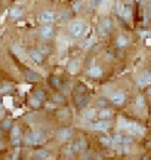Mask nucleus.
<instances>
[{"label": "nucleus", "mask_w": 151, "mask_h": 160, "mask_svg": "<svg viewBox=\"0 0 151 160\" xmlns=\"http://www.w3.org/2000/svg\"><path fill=\"white\" fill-rule=\"evenodd\" d=\"M122 128L126 132L132 133V135H142L144 133V128L135 122H130V120H122Z\"/></svg>", "instance_id": "1"}, {"label": "nucleus", "mask_w": 151, "mask_h": 160, "mask_svg": "<svg viewBox=\"0 0 151 160\" xmlns=\"http://www.w3.org/2000/svg\"><path fill=\"white\" fill-rule=\"evenodd\" d=\"M43 141H45V133L41 131L31 132V133H28L25 137V142L28 144V145H37V144L43 142Z\"/></svg>", "instance_id": "2"}, {"label": "nucleus", "mask_w": 151, "mask_h": 160, "mask_svg": "<svg viewBox=\"0 0 151 160\" xmlns=\"http://www.w3.org/2000/svg\"><path fill=\"white\" fill-rule=\"evenodd\" d=\"M110 101L114 105H117V107H122L123 104H124V101H126V93L123 91H114L111 93Z\"/></svg>", "instance_id": "3"}, {"label": "nucleus", "mask_w": 151, "mask_h": 160, "mask_svg": "<svg viewBox=\"0 0 151 160\" xmlns=\"http://www.w3.org/2000/svg\"><path fill=\"white\" fill-rule=\"evenodd\" d=\"M85 24L80 22V21H74V22H71L70 25V33L71 36H74V37H80L83 33H85Z\"/></svg>", "instance_id": "4"}, {"label": "nucleus", "mask_w": 151, "mask_h": 160, "mask_svg": "<svg viewBox=\"0 0 151 160\" xmlns=\"http://www.w3.org/2000/svg\"><path fill=\"white\" fill-rule=\"evenodd\" d=\"M56 137L59 141H70L73 138V129L71 128H61L56 133Z\"/></svg>", "instance_id": "5"}, {"label": "nucleus", "mask_w": 151, "mask_h": 160, "mask_svg": "<svg viewBox=\"0 0 151 160\" xmlns=\"http://www.w3.org/2000/svg\"><path fill=\"white\" fill-rule=\"evenodd\" d=\"M150 83H151V73L150 71H142V73L138 76V79H136V85L141 86V88L150 85Z\"/></svg>", "instance_id": "6"}, {"label": "nucleus", "mask_w": 151, "mask_h": 160, "mask_svg": "<svg viewBox=\"0 0 151 160\" xmlns=\"http://www.w3.org/2000/svg\"><path fill=\"white\" fill-rule=\"evenodd\" d=\"M111 31V19H108V18H105V19H102L101 22H99V27H98V33L101 36H107L108 33Z\"/></svg>", "instance_id": "7"}, {"label": "nucleus", "mask_w": 151, "mask_h": 160, "mask_svg": "<svg viewBox=\"0 0 151 160\" xmlns=\"http://www.w3.org/2000/svg\"><path fill=\"white\" fill-rule=\"evenodd\" d=\"M53 34H55V31H53V28L51 27V25H43V27H40V30H39V36H40L41 39L45 40H49L52 39Z\"/></svg>", "instance_id": "8"}, {"label": "nucleus", "mask_w": 151, "mask_h": 160, "mask_svg": "<svg viewBox=\"0 0 151 160\" xmlns=\"http://www.w3.org/2000/svg\"><path fill=\"white\" fill-rule=\"evenodd\" d=\"M55 18H56V15H55L52 11H43V12H40V15H39V21H40V22H45V24H49V22H52Z\"/></svg>", "instance_id": "9"}, {"label": "nucleus", "mask_w": 151, "mask_h": 160, "mask_svg": "<svg viewBox=\"0 0 151 160\" xmlns=\"http://www.w3.org/2000/svg\"><path fill=\"white\" fill-rule=\"evenodd\" d=\"M92 129L95 131H101V132H107L110 129V120H101L96 123H92Z\"/></svg>", "instance_id": "10"}, {"label": "nucleus", "mask_w": 151, "mask_h": 160, "mask_svg": "<svg viewBox=\"0 0 151 160\" xmlns=\"http://www.w3.org/2000/svg\"><path fill=\"white\" fill-rule=\"evenodd\" d=\"M76 104H77V108H83L87 102H89V97L87 95H83V92H79L74 98Z\"/></svg>", "instance_id": "11"}, {"label": "nucleus", "mask_w": 151, "mask_h": 160, "mask_svg": "<svg viewBox=\"0 0 151 160\" xmlns=\"http://www.w3.org/2000/svg\"><path fill=\"white\" fill-rule=\"evenodd\" d=\"M28 57L34 61L36 64H41L43 62V53L39 49H30L28 51Z\"/></svg>", "instance_id": "12"}, {"label": "nucleus", "mask_w": 151, "mask_h": 160, "mask_svg": "<svg viewBox=\"0 0 151 160\" xmlns=\"http://www.w3.org/2000/svg\"><path fill=\"white\" fill-rule=\"evenodd\" d=\"M96 114L101 120H110L113 117V111L108 107H104V108H99V111H96Z\"/></svg>", "instance_id": "13"}, {"label": "nucleus", "mask_w": 151, "mask_h": 160, "mask_svg": "<svg viewBox=\"0 0 151 160\" xmlns=\"http://www.w3.org/2000/svg\"><path fill=\"white\" fill-rule=\"evenodd\" d=\"M87 76L92 77V79H99L102 76V68L98 67V65H93V67H90V68L87 70Z\"/></svg>", "instance_id": "14"}, {"label": "nucleus", "mask_w": 151, "mask_h": 160, "mask_svg": "<svg viewBox=\"0 0 151 160\" xmlns=\"http://www.w3.org/2000/svg\"><path fill=\"white\" fill-rule=\"evenodd\" d=\"M24 74H25V79L28 80V82H39L40 80V76L37 74L36 71H33V70H24Z\"/></svg>", "instance_id": "15"}, {"label": "nucleus", "mask_w": 151, "mask_h": 160, "mask_svg": "<svg viewBox=\"0 0 151 160\" xmlns=\"http://www.w3.org/2000/svg\"><path fill=\"white\" fill-rule=\"evenodd\" d=\"M128 43H129L128 37H126V36H123V34H120V36H119V37L116 39L117 48H124V46H128Z\"/></svg>", "instance_id": "16"}, {"label": "nucleus", "mask_w": 151, "mask_h": 160, "mask_svg": "<svg viewBox=\"0 0 151 160\" xmlns=\"http://www.w3.org/2000/svg\"><path fill=\"white\" fill-rule=\"evenodd\" d=\"M49 83H51V86H52V88H55V89L61 88V85H62V82H61V79H59L58 76H52V77H51V80H49Z\"/></svg>", "instance_id": "17"}, {"label": "nucleus", "mask_w": 151, "mask_h": 160, "mask_svg": "<svg viewBox=\"0 0 151 160\" xmlns=\"http://www.w3.org/2000/svg\"><path fill=\"white\" fill-rule=\"evenodd\" d=\"M28 104H30V107H33V108H40V105H41V101L39 99V98H36V97H31L28 99Z\"/></svg>", "instance_id": "18"}, {"label": "nucleus", "mask_w": 151, "mask_h": 160, "mask_svg": "<svg viewBox=\"0 0 151 160\" xmlns=\"http://www.w3.org/2000/svg\"><path fill=\"white\" fill-rule=\"evenodd\" d=\"M12 126H13V123H12L11 119H5L3 122H2V125H0V128H2V131H11Z\"/></svg>", "instance_id": "19"}, {"label": "nucleus", "mask_w": 151, "mask_h": 160, "mask_svg": "<svg viewBox=\"0 0 151 160\" xmlns=\"http://www.w3.org/2000/svg\"><path fill=\"white\" fill-rule=\"evenodd\" d=\"M135 104H136V108L138 110H142L144 105H145V98L142 97V95H138L136 99H135Z\"/></svg>", "instance_id": "20"}, {"label": "nucleus", "mask_w": 151, "mask_h": 160, "mask_svg": "<svg viewBox=\"0 0 151 160\" xmlns=\"http://www.w3.org/2000/svg\"><path fill=\"white\" fill-rule=\"evenodd\" d=\"M36 159H51V154L47 153V150H39L36 153Z\"/></svg>", "instance_id": "21"}, {"label": "nucleus", "mask_w": 151, "mask_h": 160, "mask_svg": "<svg viewBox=\"0 0 151 160\" xmlns=\"http://www.w3.org/2000/svg\"><path fill=\"white\" fill-rule=\"evenodd\" d=\"M67 68H68V71H70L71 74H74V73H77V70H79V62L77 61H70Z\"/></svg>", "instance_id": "22"}, {"label": "nucleus", "mask_w": 151, "mask_h": 160, "mask_svg": "<svg viewBox=\"0 0 151 160\" xmlns=\"http://www.w3.org/2000/svg\"><path fill=\"white\" fill-rule=\"evenodd\" d=\"M52 101L55 104H65V98H64V93L62 95H59V93H56V95H53V98H52Z\"/></svg>", "instance_id": "23"}, {"label": "nucleus", "mask_w": 151, "mask_h": 160, "mask_svg": "<svg viewBox=\"0 0 151 160\" xmlns=\"http://www.w3.org/2000/svg\"><path fill=\"white\" fill-rule=\"evenodd\" d=\"M11 17L12 18H21L22 17V11L19 8H12L11 9Z\"/></svg>", "instance_id": "24"}, {"label": "nucleus", "mask_w": 151, "mask_h": 160, "mask_svg": "<svg viewBox=\"0 0 151 160\" xmlns=\"http://www.w3.org/2000/svg\"><path fill=\"white\" fill-rule=\"evenodd\" d=\"M99 142L102 144L104 147H111V144H113V139L108 137H102L101 139H99Z\"/></svg>", "instance_id": "25"}, {"label": "nucleus", "mask_w": 151, "mask_h": 160, "mask_svg": "<svg viewBox=\"0 0 151 160\" xmlns=\"http://www.w3.org/2000/svg\"><path fill=\"white\" fill-rule=\"evenodd\" d=\"M130 13H132V8H130L129 5H126L124 8H123V12H122L123 18H129L130 17Z\"/></svg>", "instance_id": "26"}, {"label": "nucleus", "mask_w": 151, "mask_h": 160, "mask_svg": "<svg viewBox=\"0 0 151 160\" xmlns=\"http://www.w3.org/2000/svg\"><path fill=\"white\" fill-rule=\"evenodd\" d=\"M34 97L39 98L41 102H43V101H45V91H43V89H37V91L34 92Z\"/></svg>", "instance_id": "27"}, {"label": "nucleus", "mask_w": 151, "mask_h": 160, "mask_svg": "<svg viewBox=\"0 0 151 160\" xmlns=\"http://www.w3.org/2000/svg\"><path fill=\"white\" fill-rule=\"evenodd\" d=\"M12 91V86L9 83H6V85H0V93H6V92Z\"/></svg>", "instance_id": "28"}, {"label": "nucleus", "mask_w": 151, "mask_h": 160, "mask_svg": "<svg viewBox=\"0 0 151 160\" xmlns=\"http://www.w3.org/2000/svg\"><path fill=\"white\" fill-rule=\"evenodd\" d=\"M108 101H107V99H105V98H99L98 99V107L99 108H104V107H108Z\"/></svg>", "instance_id": "29"}, {"label": "nucleus", "mask_w": 151, "mask_h": 160, "mask_svg": "<svg viewBox=\"0 0 151 160\" xmlns=\"http://www.w3.org/2000/svg\"><path fill=\"white\" fill-rule=\"evenodd\" d=\"M95 114H96V111H95V110H89V111H86V113H85V119L90 120Z\"/></svg>", "instance_id": "30"}, {"label": "nucleus", "mask_w": 151, "mask_h": 160, "mask_svg": "<svg viewBox=\"0 0 151 160\" xmlns=\"http://www.w3.org/2000/svg\"><path fill=\"white\" fill-rule=\"evenodd\" d=\"M12 138H15L19 135V126H12Z\"/></svg>", "instance_id": "31"}, {"label": "nucleus", "mask_w": 151, "mask_h": 160, "mask_svg": "<svg viewBox=\"0 0 151 160\" xmlns=\"http://www.w3.org/2000/svg\"><path fill=\"white\" fill-rule=\"evenodd\" d=\"M58 117H59V119H67V117H68V110L59 111V113H58Z\"/></svg>", "instance_id": "32"}, {"label": "nucleus", "mask_w": 151, "mask_h": 160, "mask_svg": "<svg viewBox=\"0 0 151 160\" xmlns=\"http://www.w3.org/2000/svg\"><path fill=\"white\" fill-rule=\"evenodd\" d=\"M73 11H74V12H80L81 11V3H80V2H77V3H74V5H73Z\"/></svg>", "instance_id": "33"}, {"label": "nucleus", "mask_w": 151, "mask_h": 160, "mask_svg": "<svg viewBox=\"0 0 151 160\" xmlns=\"http://www.w3.org/2000/svg\"><path fill=\"white\" fill-rule=\"evenodd\" d=\"M147 13L151 17V3H148V6H147Z\"/></svg>", "instance_id": "34"}, {"label": "nucleus", "mask_w": 151, "mask_h": 160, "mask_svg": "<svg viewBox=\"0 0 151 160\" xmlns=\"http://www.w3.org/2000/svg\"><path fill=\"white\" fill-rule=\"evenodd\" d=\"M3 145H2V128H0V148H2Z\"/></svg>", "instance_id": "35"}, {"label": "nucleus", "mask_w": 151, "mask_h": 160, "mask_svg": "<svg viewBox=\"0 0 151 160\" xmlns=\"http://www.w3.org/2000/svg\"><path fill=\"white\" fill-rule=\"evenodd\" d=\"M102 3V0H95V5H101Z\"/></svg>", "instance_id": "36"}]
</instances>
